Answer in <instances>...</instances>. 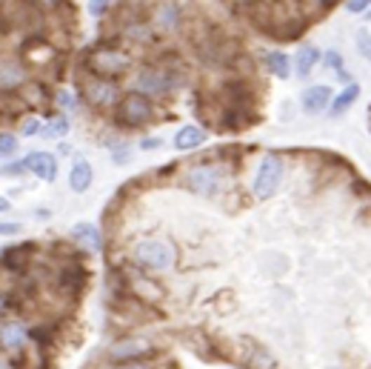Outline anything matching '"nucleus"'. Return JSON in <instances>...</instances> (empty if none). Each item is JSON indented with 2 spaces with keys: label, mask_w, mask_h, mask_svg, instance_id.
<instances>
[{
  "label": "nucleus",
  "mask_w": 371,
  "mask_h": 369,
  "mask_svg": "<svg viewBox=\"0 0 371 369\" xmlns=\"http://www.w3.org/2000/svg\"><path fill=\"white\" fill-rule=\"evenodd\" d=\"M132 258L137 266L149 272H166L177 264V250H175V243L163 240V238H143L135 243Z\"/></svg>",
  "instance_id": "f03ea898"
},
{
  "label": "nucleus",
  "mask_w": 371,
  "mask_h": 369,
  "mask_svg": "<svg viewBox=\"0 0 371 369\" xmlns=\"http://www.w3.org/2000/svg\"><path fill=\"white\" fill-rule=\"evenodd\" d=\"M9 304H12V298H9V292L0 286V318L6 315V309H9Z\"/></svg>",
  "instance_id": "7c9ffc66"
},
{
  "label": "nucleus",
  "mask_w": 371,
  "mask_h": 369,
  "mask_svg": "<svg viewBox=\"0 0 371 369\" xmlns=\"http://www.w3.org/2000/svg\"><path fill=\"white\" fill-rule=\"evenodd\" d=\"M114 117H117L120 127H126V129L146 127V123L154 117V101L140 95V92H126L120 98V103L114 106Z\"/></svg>",
  "instance_id": "39448f33"
},
{
  "label": "nucleus",
  "mask_w": 371,
  "mask_h": 369,
  "mask_svg": "<svg viewBox=\"0 0 371 369\" xmlns=\"http://www.w3.org/2000/svg\"><path fill=\"white\" fill-rule=\"evenodd\" d=\"M332 98H335V89L328 84H311L300 92V109L306 115H323L332 106Z\"/></svg>",
  "instance_id": "9b49d317"
},
{
  "label": "nucleus",
  "mask_w": 371,
  "mask_h": 369,
  "mask_svg": "<svg viewBox=\"0 0 371 369\" xmlns=\"http://www.w3.org/2000/svg\"><path fill=\"white\" fill-rule=\"evenodd\" d=\"M23 160H26L29 175L46 181V183H52L58 178V157L52 152H29Z\"/></svg>",
  "instance_id": "f8f14e48"
},
{
  "label": "nucleus",
  "mask_w": 371,
  "mask_h": 369,
  "mask_svg": "<svg viewBox=\"0 0 371 369\" xmlns=\"http://www.w3.org/2000/svg\"><path fill=\"white\" fill-rule=\"evenodd\" d=\"M114 369H151V366L137 363V361H126V363H120V366H114Z\"/></svg>",
  "instance_id": "473e14b6"
},
{
  "label": "nucleus",
  "mask_w": 371,
  "mask_h": 369,
  "mask_svg": "<svg viewBox=\"0 0 371 369\" xmlns=\"http://www.w3.org/2000/svg\"><path fill=\"white\" fill-rule=\"evenodd\" d=\"M18 135H12V132H0V157H12L15 152H18Z\"/></svg>",
  "instance_id": "393cba45"
},
{
  "label": "nucleus",
  "mask_w": 371,
  "mask_h": 369,
  "mask_svg": "<svg viewBox=\"0 0 371 369\" xmlns=\"http://www.w3.org/2000/svg\"><path fill=\"white\" fill-rule=\"evenodd\" d=\"M186 186L194 192V195H203V198H212L220 192L223 186V169L217 163H197L186 172Z\"/></svg>",
  "instance_id": "1a4fd4ad"
},
{
  "label": "nucleus",
  "mask_w": 371,
  "mask_h": 369,
  "mask_svg": "<svg viewBox=\"0 0 371 369\" xmlns=\"http://www.w3.org/2000/svg\"><path fill=\"white\" fill-rule=\"evenodd\" d=\"M26 344H29V330L23 321H18V318L0 321V349L9 355H18L26 349Z\"/></svg>",
  "instance_id": "9d476101"
},
{
  "label": "nucleus",
  "mask_w": 371,
  "mask_h": 369,
  "mask_svg": "<svg viewBox=\"0 0 371 369\" xmlns=\"http://www.w3.org/2000/svg\"><path fill=\"white\" fill-rule=\"evenodd\" d=\"M300 4H306V6H323V4H328V0H300Z\"/></svg>",
  "instance_id": "e433bc0d"
},
{
  "label": "nucleus",
  "mask_w": 371,
  "mask_h": 369,
  "mask_svg": "<svg viewBox=\"0 0 371 369\" xmlns=\"http://www.w3.org/2000/svg\"><path fill=\"white\" fill-rule=\"evenodd\" d=\"M132 157V149H129V143H117L114 149H112V160L114 163H126Z\"/></svg>",
  "instance_id": "c85d7f7f"
},
{
  "label": "nucleus",
  "mask_w": 371,
  "mask_h": 369,
  "mask_svg": "<svg viewBox=\"0 0 371 369\" xmlns=\"http://www.w3.org/2000/svg\"><path fill=\"white\" fill-rule=\"evenodd\" d=\"M317 63H323V52L314 44H303L297 49V55H295V75L297 77H309Z\"/></svg>",
  "instance_id": "f3484780"
},
{
  "label": "nucleus",
  "mask_w": 371,
  "mask_h": 369,
  "mask_svg": "<svg viewBox=\"0 0 371 369\" xmlns=\"http://www.w3.org/2000/svg\"><path fill=\"white\" fill-rule=\"evenodd\" d=\"M69 129H72L69 115H66V112H60V115H55V117H49V120L43 123V132H40V138L60 141V138H66V135H69Z\"/></svg>",
  "instance_id": "aec40b11"
},
{
  "label": "nucleus",
  "mask_w": 371,
  "mask_h": 369,
  "mask_svg": "<svg viewBox=\"0 0 371 369\" xmlns=\"http://www.w3.org/2000/svg\"><path fill=\"white\" fill-rule=\"evenodd\" d=\"M55 103H58V109H60V112H66V115H69V112H74V109H77V103H80V101H77V95H74L72 89H58V92H55Z\"/></svg>",
  "instance_id": "5701e85b"
},
{
  "label": "nucleus",
  "mask_w": 371,
  "mask_h": 369,
  "mask_svg": "<svg viewBox=\"0 0 371 369\" xmlns=\"http://www.w3.org/2000/svg\"><path fill=\"white\" fill-rule=\"evenodd\" d=\"M323 63L332 69V72H337L346 84H351V77H349V72H346V66H343V58H340V52H335V49H328L325 55H323Z\"/></svg>",
  "instance_id": "4be33fe9"
},
{
  "label": "nucleus",
  "mask_w": 371,
  "mask_h": 369,
  "mask_svg": "<svg viewBox=\"0 0 371 369\" xmlns=\"http://www.w3.org/2000/svg\"><path fill=\"white\" fill-rule=\"evenodd\" d=\"M80 95H83V101L97 112L114 109L123 98L114 77H100V75H92V72H86L83 80H80Z\"/></svg>",
  "instance_id": "20e7f679"
},
{
  "label": "nucleus",
  "mask_w": 371,
  "mask_h": 369,
  "mask_svg": "<svg viewBox=\"0 0 371 369\" xmlns=\"http://www.w3.org/2000/svg\"><path fill=\"white\" fill-rule=\"evenodd\" d=\"M357 98H360V84H346L343 86V92H337L335 98H332V106H328V115L332 117H343L354 103H357Z\"/></svg>",
  "instance_id": "a211bd4d"
},
{
  "label": "nucleus",
  "mask_w": 371,
  "mask_h": 369,
  "mask_svg": "<svg viewBox=\"0 0 371 369\" xmlns=\"http://www.w3.org/2000/svg\"><path fill=\"white\" fill-rule=\"evenodd\" d=\"M263 66H266L269 75H274L280 80H288L295 75V58L288 52H283V49H269L263 55Z\"/></svg>",
  "instance_id": "4468645a"
},
{
  "label": "nucleus",
  "mask_w": 371,
  "mask_h": 369,
  "mask_svg": "<svg viewBox=\"0 0 371 369\" xmlns=\"http://www.w3.org/2000/svg\"><path fill=\"white\" fill-rule=\"evenodd\" d=\"M72 238L83 246V250H89V252H100L103 250V232H100V226H95V224H89V221H83V224H74L72 226Z\"/></svg>",
  "instance_id": "2eb2a0df"
},
{
  "label": "nucleus",
  "mask_w": 371,
  "mask_h": 369,
  "mask_svg": "<svg viewBox=\"0 0 371 369\" xmlns=\"http://www.w3.org/2000/svg\"><path fill=\"white\" fill-rule=\"evenodd\" d=\"M371 9V0H346V12L349 15H365Z\"/></svg>",
  "instance_id": "cd10ccee"
},
{
  "label": "nucleus",
  "mask_w": 371,
  "mask_h": 369,
  "mask_svg": "<svg viewBox=\"0 0 371 369\" xmlns=\"http://www.w3.org/2000/svg\"><path fill=\"white\" fill-rule=\"evenodd\" d=\"M151 347L146 344V341H120V344H114L112 349H109V358H114V361H132V358H140V355H146Z\"/></svg>",
  "instance_id": "6ab92c4d"
},
{
  "label": "nucleus",
  "mask_w": 371,
  "mask_h": 369,
  "mask_svg": "<svg viewBox=\"0 0 371 369\" xmlns=\"http://www.w3.org/2000/svg\"><path fill=\"white\" fill-rule=\"evenodd\" d=\"M114 4H117V0H86V12H89V18L103 20L114 9Z\"/></svg>",
  "instance_id": "412c9836"
},
{
  "label": "nucleus",
  "mask_w": 371,
  "mask_h": 369,
  "mask_svg": "<svg viewBox=\"0 0 371 369\" xmlns=\"http://www.w3.org/2000/svg\"><path fill=\"white\" fill-rule=\"evenodd\" d=\"M29 80V63L23 55L0 52V95H20Z\"/></svg>",
  "instance_id": "6e6552de"
},
{
  "label": "nucleus",
  "mask_w": 371,
  "mask_h": 369,
  "mask_svg": "<svg viewBox=\"0 0 371 369\" xmlns=\"http://www.w3.org/2000/svg\"><path fill=\"white\" fill-rule=\"evenodd\" d=\"M29 4L37 9V6H58L60 4V0H29Z\"/></svg>",
  "instance_id": "72a5a7b5"
},
{
  "label": "nucleus",
  "mask_w": 371,
  "mask_h": 369,
  "mask_svg": "<svg viewBox=\"0 0 371 369\" xmlns=\"http://www.w3.org/2000/svg\"><path fill=\"white\" fill-rule=\"evenodd\" d=\"M160 143H163L160 138H146V141H140V149L143 152H151V149H160Z\"/></svg>",
  "instance_id": "2f4dec72"
},
{
  "label": "nucleus",
  "mask_w": 371,
  "mask_h": 369,
  "mask_svg": "<svg viewBox=\"0 0 371 369\" xmlns=\"http://www.w3.org/2000/svg\"><path fill=\"white\" fill-rule=\"evenodd\" d=\"M23 226L18 221H0V238H9V235H18Z\"/></svg>",
  "instance_id": "c756f323"
},
{
  "label": "nucleus",
  "mask_w": 371,
  "mask_h": 369,
  "mask_svg": "<svg viewBox=\"0 0 371 369\" xmlns=\"http://www.w3.org/2000/svg\"><path fill=\"white\" fill-rule=\"evenodd\" d=\"M132 92H140L151 101L166 98L180 86V75L172 66H160V63H143L135 75H132Z\"/></svg>",
  "instance_id": "f257e3e1"
},
{
  "label": "nucleus",
  "mask_w": 371,
  "mask_h": 369,
  "mask_svg": "<svg viewBox=\"0 0 371 369\" xmlns=\"http://www.w3.org/2000/svg\"><path fill=\"white\" fill-rule=\"evenodd\" d=\"M363 18H365V20H371V9H368V15H363Z\"/></svg>",
  "instance_id": "4c0bfd02"
},
{
  "label": "nucleus",
  "mask_w": 371,
  "mask_h": 369,
  "mask_svg": "<svg viewBox=\"0 0 371 369\" xmlns=\"http://www.w3.org/2000/svg\"><path fill=\"white\" fill-rule=\"evenodd\" d=\"M132 66H135L132 52L120 49V46H114V44H109V46L103 44V46L92 49L89 58H86V72L100 75V77H114V80L123 77Z\"/></svg>",
  "instance_id": "7ed1b4c3"
},
{
  "label": "nucleus",
  "mask_w": 371,
  "mask_h": 369,
  "mask_svg": "<svg viewBox=\"0 0 371 369\" xmlns=\"http://www.w3.org/2000/svg\"><path fill=\"white\" fill-rule=\"evenodd\" d=\"M26 172H29L26 160H15V163H4V167H0V175H4V178H20Z\"/></svg>",
  "instance_id": "bb28decb"
},
{
  "label": "nucleus",
  "mask_w": 371,
  "mask_h": 369,
  "mask_svg": "<svg viewBox=\"0 0 371 369\" xmlns=\"http://www.w3.org/2000/svg\"><path fill=\"white\" fill-rule=\"evenodd\" d=\"M0 369H15V363H12L9 358H4V355H0Z\"/></svg>",
  "instance_id": "c9c22d12"
},
{
  "label": "nucleus",
  "mask_w": 371,
  "mask_h": 369,
  "mask_svg": "<svg viewBox=\"0 0 371 369\" xmlns=\"http://www.w3.org/2000/svg\"><path fill=\"white\" fill-rule=\"evenodd\" d=\"M146 20L151 23V29L163 37L169 34H177L183 29V6L177 4V0H151V6L146 9Z\"/></svg>",
  "instance_id": "0eeeda50"
},
{
  "label": "nucleus",
  "mask_w": 371,
  "mask_h": 369,
  "mask_svg": "<svg viewBox=\"0 0 371 369\" xmlns=\"http://www.w3.org/2000/svg\"><path fill=\"white\" fill-rule=\"evenodd\" d=\"M43 123H46V120H40L37 115H34V117H29V120H23V127H20V138H34V135H40V132H43Z\"/></svg>",
  "instance_id": "a878e982"
},
{
  "label": "nucleus",
  "mask_w": 371,
  "mask_h": 369,
  "mask_svg": "<svg viewBox=\"0 0 371 369\" xmlns=\"http://www.w3.org/2000/svg\"><path fill=\"white\" fill-rule=\"evenodd\" d=\"M283 172H285V167H283L280 155H274V152L263 155V160L257 163V169H255V178H252V195L257 200H269L280 189Z\"/></svg>",
  "instance_id": "423d86ee"
},
{
  "label": "nucleus",
  "mask_w": 371,
  "mask_h": 369,
  "mask_svg": "<svg viewBox=\"0 0 371 369\" xmlns=\"http://www.w3.org/2000/svg\"><path fill=\"white\" fill-rule=\"evenodd\" d=\"M12 209V203H9V198L6 195H0V215H6Z\"/></svg>",
  "instance_id": "f704fd0d"
},
{
  "label": "nucleus",
  "mask_w": 371,
  "mask_h": 369,
  "mask_svg": "<svg viewBox=\"0 0 371 369\" xmlns=\"http://www.w3.org/2000/svg\"><path fill=\"white\" fill-rule=\"evenodd\" d=\"M205 129L203 127H197V123H186V127H180L177 132H175V149L177 152H191V149H197V146H203L205 143Z\"/></svg>",
  "instance_id": "dca6fc26"
},
{
  "label": "nucleus",
  "mask_w": 371,
  "mask_h": 369,
  "mask_svg": "<svg viewBox=\"0 0 371 369\" xmlns=\"http://www.w3.org/2000/svg\"><path fill=\"white\" fill-rule=\"evenodd\" d=\"M0 6H4V0H0Z\"/></svg>",
  "instance_id": "58836bf2"
},
{
  "label": "nucleus",
  "mask_w": 371,
  "mask_h": 369,
  "mask_svg": "<svg viewBox=\"0 0 371 369\" xmlns=\"http://www.w3.org/2000/svg\"><path fill=\"white\" fill-rule=\"evenodd\" d=\"M92 183H95V169H92V163H89L86 157H74L72 169H69V189L77 192V195H83V192H89Z\"/></svg>",
  "instance_id": "ddd939ff"
},
{
  "label": "nucleus",
  "mask_w": 371,
  "mask_h": 369,
  "mask_svg": "<svg viewBox=\"0 0 371 369\" xmlns=\"http://www.w3.org/2000/svg\"><path fill=\"white\" fill-rule=\"evenodd\" d=\"M354 46H357V52H360V58L371 63V34H368L365 29H360V32L354 34Z\"/></svg>",
  "instance_id": "b1692460"
}]
</instances>
